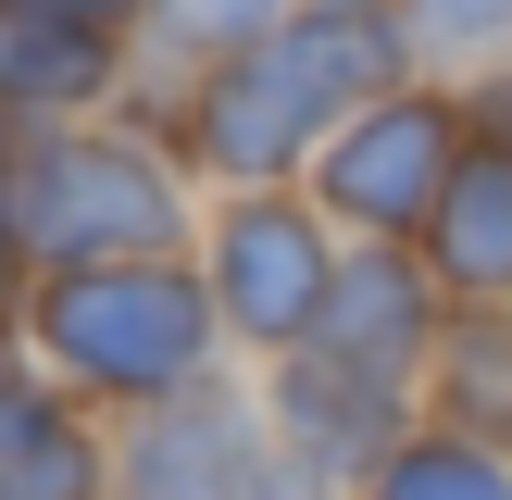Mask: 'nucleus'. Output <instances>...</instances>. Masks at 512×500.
<instances>
[{
	"label": "nucleus",
	"mask_w": 512,
	"mask_h": 500,
	"mask_svg": "<svg viewBox=\"0 0 512 500\" xmlns=\"http://www.w3.org/2000/svg\"><path fill=\"white\" fill-rule=\"evenodd\" d=\"M363 88H388V25H363V13L263 25V38H250V63L225 75L213 113H200V150H213L225 175H275L288 150H313L325 113H350Z\"/></svg>",
	"instance_id": "1"
},
{
	"label": "nucleus",
	"mask_w": 512,
	"mask_h": 500,
	"mask_svg": "<svg viewBox=\"0 0 512 500\" xmlns=\"http://www.w3.org/2000/svg\"><path fill=\"white\" fill-rule=\"evenodd\" d=\"M375 500H512V475L488 463V450L438 438V450H400V463H388V488H375Z\"/></svg>",
	"instance_id": "13"
},
{
	"label": "nucleus",
	"mask_w": 512,
	"mask_h": 500,
	"mask_svg": "<svg viewBox=\"0 0 512 500\" xmlns=\"http://www.w3.org/2000/svg\"><path fill=\"white\" fill-rule=\"evenodd\" d=\"M288 413H300V438H313L325 463H363V450L388 438V388H363V375L313 363V350H300V375H288Z\"/></svg>",
	"instance_id": "12"
},
{
	"label": "nucleus",
	"mask_w": 512,
	"mask_h": 500,
	"mask_svg": "<svg viewBox=\"0 0 512 500\" xmlns=\"http://www.w3.org/2000/svg\"><path fill=\"white\" fill-rule=\"evenodd\" d=\"M0 500H88V438L13 388H0Z\"/></svg>",
	"instance_id": "10"
},
{
	"label": "nucleus",
	"mask_w": 512,
	"mask_h": 500,
	"mask_svg": "<svg viewBox=\"0 0 512 500\" xmlns=\"http://www.w3.org/2000/svg\"><path fill=\"white\" fill-rule=\"evenodd\" d=\"M225 313L250 325V338H313V313H325V250H313V225L288 213V200H250L238 225H225Z\"/></svg>",
	"instance_id": "6"
},
{
	"label": "nucleus",
	"mask_w": 512,
	"mask_h": 500,
	"mask_svg": "<svg viewBox=\"0 0 512 500\" xmlns=\"http://www.w3.org/2000/svg\"><path fill=\"white\" fill-rule=\"evenodd\" d=\"M425 38L438 50H488V38H512V0H425Z\"/></svg>",
	"instance_id": "14"
},
{
	"label": "nucleus",
	"mask_w": 512,
	"mask_h": 500,
	"mask_svg": "<svg viewBox=\"0 0 512 500\" xmlns=\"http://www.w3.org/2000/svg\"><path fill=\"white\" fill-rule=\"evenodd\" d=\"M438 400H450V425H475V438H512V325L500 313H463V325H450Z\"/></svg>",
	"instance_id": "11"
},
{
	"label": "nucleus",
	"mask_w": 512,
	"mask_h": 500,
	"mask_svg": "<svg viewBox=\"0 0 512 500\" xmlns=\"http://www.w3.org/2000/svg\"><path fill=\"white\" fill-rule=\"evenodd\" d=\"M488 125H500V138H488V150H512V88H500V100H488Z\"/></svg>",
	"instance_id": "17"
},
{
	"label": "nucleus",
	"mask_w": 512,
	"mask_h": 500,
	"mask_svg": "<svg viewBox=\"0 0 512 500\" xmlns=\"http://www.w3.org/2000/svg\"><path fill=\"white\" fill-rule=\"evenodd\" d=\"M263 13H275V0H175L188 38H263Z\"/></svg>",
	"instance_id": "15"
},
{
	"label": "nucleus",
	"mask_w": 512,
	"mask_h": 500,
	"mask_svg": "<svg viewBox=\"0 0 512 500\" xmlns=\"http://www.w3.org/2000/svg\"><path fill=\"white\" fill-rule=\"evenodd\" d=\"M138 500H300L238 400H188L138 438Z\"/></svg>",
	"instance_id": "5"
},
{
	"label": "nucleus",
	"mask_w": 512,
	"mask_h": 500,
	"mask_svg": "<svg viewBox=\"0 0 512 500\" xmlns=\"http://www.w3.org/2000/svg\"><path fill=\"white\" fill-rule=\"evenodd\" d=\"M0 250H13V225H0Z\"/></svg>",
	"instance_id": "18"
},
{
	"label": "nucleus",
	"mask_w": 512,
	"mask_h": 500,
	"mask_svg": "<svg viewBox=\"0 0 512 500\" xmlns=\"http://www.w3.org/2000/svg\"><path fill=\"white\" fill-rule=\"evenodd\" d=\"M413 338H425V288H413V263L375 250V263H350V288H325V350H313V363L388 388V375L413 363Z\"/></svg>",
	"instance_id": "7"
},
{
	"label": "nucleus",
	"mask_w": 512,
	"mask_h": 500,
	"mask_svg": "<svg viewBox=\"0 0 512 500\" xmlns=\"http://www.w3.org/2000/svg\"><path fill=\"white\" fill-rule=\"evenodd\" d=\"M425 225H438V263L463 288H512V150H463Z\"/></svg>",
	"instance_id": "8"
},
{
	"label": "nucleus",
	"mask_w": 512,
	"mask_h": 500,
	"mask_svg": "<svg viewBox=\"0 0 512 500\" xmlns=\"http://www.w3.org/2000/svg\"><path fill=\"white\" fill-rule=\"evenodd\" d=\"M438 188H450V113L438 100H388V113H363L338 150H325V200H338L350 225H375V238L425 225Z\"/></svg>",
	"instance_id": "4"
},
{
	"label": "nucleus",
	"mask_w": 512,
	"mask_h": 500,
	"mask_svg": "<svg viewBox=\"0 0 512 500\" xmlns=\"http://www.w3.org/2000/svg\"><path fill=\"white\" fill-rule=\"evenodd\" d=\"M100 88V25L38 13V0H0V100H88Z\"/></svg>",
	"instance_id": "9"
},
{
	"label": "nucleus",
	"mask_w": 512,
	"mask_h": 500,
	"mask_svg": "<svg viewBox=\"0 0 512 500\" xmlns=\"http://www.w3.org/2000/svg\"><path fill=\"white\" fill-rule=\"evenodd\" d=\"M38 13H75V25H113V13H138V0H38Z\"/></svg>",
	"instance_id": "16"
},
{
	"label": "nucleus",
	"mask_w": 512,
	"mask_h": 500,
	"mask_svg": "<svg viewBox=\"0 0 512 500\" xmlns=\"http://www.w3.org/2000/svg\"><path fill=\"white\" fill-rule=\"evenodd\" d=\"M13 225L63 263H113V250H163L175 188H163V163H138L113 138H50L13 175Z\"/></svg>",
	"instance_id": "3"
},
{
	"label": "nucleus",
	"mask_w": 512,
	"mask_h": 500,
	"mask_svg": "<svg viewBox=\"0 0 512 500\" xmlns=\"http://www.w3.org/2000/svg\"><path fill=\"white\" fill-rule=\"evenodd\" d=\"M38 338L63 350L75 375L150 400V388H188V375H200L213 313H200V288H188V275H163V263H88V275H63V288H50Z\"/></svg>",
	"instance_id": "2"
}]
</instances>
